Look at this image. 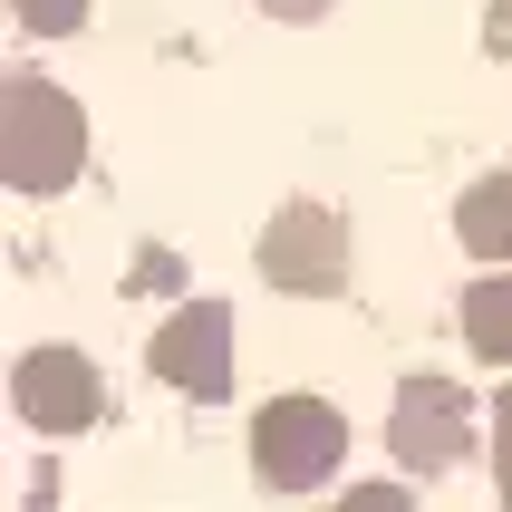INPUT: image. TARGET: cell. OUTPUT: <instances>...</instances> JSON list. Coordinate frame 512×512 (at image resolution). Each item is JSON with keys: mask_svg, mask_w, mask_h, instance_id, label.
I'll use <instances>...</instances> for the list:
<instances>
[{"mask_svg": "<svg viewBox=\"0 0 512 512\" xmlns=\"http://www.w3.org/2000/svg\"><path fill=\"white\" fill-rule=\"evenodd\" d=\"M87 165V116L68 87H49L39 68L0 87V174H10V194H68Z\"/></svg>", "mask_w": 512, "mask_h": 512, "instance_id": "6da1fadb", "label": "cell"}, {"mask_svg": "<svg viewBox=\"0 0 512 512\" xmlns=\"http://www.w3.org/2000/svg\"><path fill=\"white\" fill-rule=\"evenodd\" d=\"M464 348L512 368V271H484V281L464 290Z\"/></svg>", "mask_w": 512, "mask_h": 512, "instance_id": "ba28073f", "label": "cell"}, {"mask_svg": "<svg viewBox=\"0 0 512 512\" xmlns=\"http://www.w3.org/2000/svg\"><path fill=\"white\" fill-rule=\"evenodd\" d=\"M339 512H416V493H406V484H348Z\"/></svg>", "mask_w": 512, "mask_h": 512, "instance_id": "8fae6325", "label": "cell"}, {"mask_svg": "<svg viewBox=\"0 0 512 512\" xmlns=\"http://www.w3.org/2000/svg\"><path fill=\"white\" fill-rule=\"evenodd\" d=\"M155 377L184 387V397H232V310L223 300H194V310H174L155 329Z\"/></svg>", "mask_w": 512, "mask_h": 512, "instance_id": "5b68a950", "label": "cell"}, {"mask_svg": "<svg viewBox=\"0 0 512 512\" xmlns=\"http://www.w3.org/2000/svg\"><path fill=\"white\" fill-rule=\"evenodd\" d=\"M493 503L512 512V387L493 397Z\"/></svg>", "mask_w": 512, "mask_h": 512, "instance_id": "30bf717a", "label": "cell"}, {"mask_svg": "<svg viewBox=\"0 0 512 512\" xmlns=\"http://www.w3.org/2000/svg\"><path fill=\"white\" fill-rule=\"evenodd\" d=\"M97 368H87L78 348H29L20 368H10V406H20V426H39V435H78V426H97Z\"/></svg>", "mask_w": 512, "mask_h": 512, "instance_id": "277c9868", "label": "cell"}, {"mask_svg": "<svg viewBox=\"0 0 512 512\" xmlns=\"http://www.w3.org/2000/svg\"><path fill=\"white\" fill-rule=\"evenodd\" d=\"M339 455H348V416L329 397H271L252 416V464H261V484H271V493L329 484Z\"/></svg>", "mask_w": 512, "mask_h": 512, "instance_id": "7a4b0ae2", "label": "cell"}, {"mask_svg": "<svg viewBox=\"0 0 512 512\" xmlns=\"http://www.w3.org/2000/svg\"><path fill=\"white\" fill-rule=\"evenodd\" d=\"M261 281L271 290H348V223L329 203H281L261 232Z\"/></svg>", "mask_w": 512, "mask_h": 512, "instance_id": "3957f363", "label": "cell"}, {"mask_svg": "<svg viewBox=\"0 0 512 512\" xmlns=\"http://www.w3.org/2000/svg\"><path fill=\"white\" fill-rule=\"evenodd\" d=\"M387 445H397L406 474H445V464L464 455V387H445V377H406L397 416H387Z\"/></svg>", "mask_w": 512, "mask_h": 512, "instance_id": "8992f818", "label": "cell"}, {"mask_svg": "<svg viewBox=\"0 0 512 512\" xmlns=\"http://www.w3.org/2000/svg\"><path fill=\"white\" fill-rule=\"evenodd\" d=\"M455 242L484 261V271H512V174L464 184V203H455Z\"/></svg>", "mask_w": 512, "mask_h": 512, "instance_id": "52a82bcc", "label": "cell"}, {"mask_svg": "<svg viewBox=\"0 0 512 512\" xmlns=\"http://www.w3.org/2000/svg\"><path fill=\"white\" fill-rule=\"evenodd\" d=\"M10 20L39 29V39H68V29L87 20V0H10Z\"/></svg>", "mask_w": 512, "mask_h": 512, "instance_id": "9c48e42d", "label": "cell"}, {"mask_svg": "<svg viewBox=\"0 0 512 512\" xmlns=\"http://www.w3.org/2000/svg\"><path fill=\"white\" fill-rule=\"evenodd\" d=\"M261 10H271V20H319L329 0H261Z\"/></svg>", "mask_w": 512, "mask_h": 512, "instance_id": "7c38bea8", "label": "cell"}]
</instances>
